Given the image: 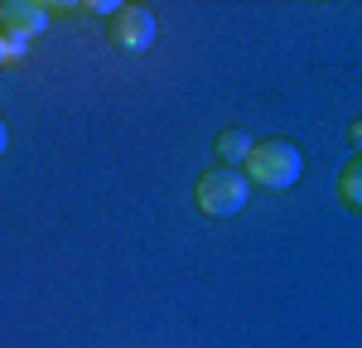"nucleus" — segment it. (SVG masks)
Segmentation results:
<instances>
[{
    "label": "nucleus",
    "instance_id": "obj_1",
    "mask_svg": "<svg viewBox=\"0 0 362 348\" xmlns=\"http://www.w3.org/2000/svg\"><path fill=\"white\" fill-rule=\"evenodd\" d=\"M242 174H247L251 184H261V189H290L305 174V155L290 141H261L251 150V160L242 165Z\"/></svg>",
    "mask_w": 362,
    "mask_h": 348
},
{
    "label": "nucleus",
    "instance_id": "obj_2",
    "mask_svg": "<svg viewBox=\"0 0 362 348\" xmlns=\"http://www.w3.org/2000/svg\"><path fill=\"white\" fill-rule=\"evenodd\" d=\"M251 199V179L242 170H223V165H213V170L198 179V208L208 213V218H237Z\"/></svg>",
    "mask_w": 362,
    "mask_h": 348
},
{
    "label": "nucleus",
    "instance_id": "obj_3",
    "mask_svg": "<svg viewBox=\"0 0 362 348\" xmlns=\"http://www.w3.org/2000/svg\"><path fill=\"white\" fill-rule=\"evenodd\" d=\"M155 34H160V20L145 5H121V15L112 20V44L121 54H145L155 44Z\"/></svg>",
    "mask_w": 362,
    "mask_h": 348
},
{
    "label": "nucleus",
    "instance_id": "obj_4",
    "mask_svg": "<svg viewBox=\"0 0 362 348\" xmlns=\"http://www.w3.org/2000/svg\"><path fill=\"white\" fill-rule=\"evenodd\" d=\"M54 25L49 20V5H39V0H5L0 5V34H15V39H39L44 29Z\"/></svg>",
    "mask_w": 362,
    "mask_h": 348
},
{
    "label": "nucleus",
    "instance_id": "obj_5",
    "mask_svg": "<svg viewBox=\"0 0 362 348\" xmlns=\"http://www.w3.org/2000/svg\"><path fill=\"white\" fill-rule=\"evenodd\" d=\"M213 150H218V165H223V170H242L251 160V150H256V141H251L247 131H223Z\"/></svg>",
    "mask_w": 362,
    "mask_h": 348
},
{
    "label": "nucleus",
    "instance_id": "obj_6",
    "mask_svg": "<svg viewBox=\"0 0 362 348\" xmlns=\"http://www.w3.org/2000/svg\"><path fill=\"white\" fill-rule=\"evenodd\" d=\"M338 194H343V203H348V208H362V155L343 174H338Z\"/></svg>",
    "mask_w": 362,
    "mask_h": 348
},
{
    "label": "nucleus",
    "instance_id": "obj_7",
    "mask_svg": "<svg viewBox=\"0 0 362 348\" xmlns=\"http://www.w3.org/2000/svg\"><path fill=\"white\" fill-rule=\"evenodd\" d=\"M0 44H5V58H10V63H20V58L29 54V44H25V39H15V34H0Z\"/></svg>",
    "mask_w": 362,
    "mask_h": 348
},
{
    "label": "nucleus",
    "instance_id": "obj_8",
    "mask_svg": "<svg viewBox=\"0 0 362 348\" xmlns=\"http://www.w3.org/2000/svg\"><path fill=\"white\" fill-rule=\"evenodd\" d=\"M87 10H92V15H121V5H116V0H92V5H87Z\"/></svg>",
    "mask_w": 362,
    "mask_h": 348
},
{
    "label": "nucleus",
    "instance_id": "obj_9",
    "mask_svg": "<svg viewBox=\"0 0 362 348\" xmlns=\"http://www.w3.org/2000/svg\"><path fill=\"white\" fill-rule=\"evenodd\" d=\"M348 136H353V145H358V155H362V116L353 121V131H348Z\"/></svg>",
    "mask_w": 362,
    "mask_h": 348
},
{
    "label": "nucleus",
    "instance_id": "obj_10",
    "mask_svg": "<svg viewBox=\"0 0 362 348\" xmlns=\"http://www.w3.org/2000/svg\"><path fill=\"white\" fill-rule=\"evenodd\" d=\"M5 145H10V126L0 121V155H5Z\"/></svg>",
    "mask_w": 362,
    "mask_h": 348
},
{
    "label": "nucleus",
    "instance_id": "obj_11",
    "mask_svg": "<svg viewBox=\"0 0 362 348\" xmlns=\"http://www.w3.org/2000/svg\"><path fill=\"white\" fill-rule=\"evenodd\" d=\"M5 63H10V58H5V44H0V68H5Z\"/></svg>",
    "mask_w": 362,
    "mask_h": 348
}]
</instances>
